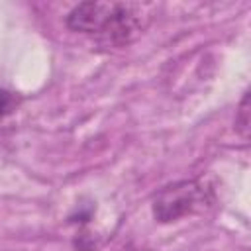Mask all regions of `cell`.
Masks as SVG:
<instances>
[{
    "label": "cell",
    "mask_w": 251,
    "mask_h": 251,
    "mask_svg": "<svg viewBox=\"0 0 251 251\" xmlns=\"http://www.w3.org/2000/svg\"><path fill=\"white\" fill-rule=\"evenodd\" d=\"M151 10L153 4L145 2H80L69 12L67 25L112 45H127L145 31Z\"/></svg>",
    "instance_id": "1"
},
{
    "label": "cell",
    "mask_w": 251,
    "mask_h": 251,
    "mask_svg": "<svg viewBox=\"0 0 251 251\" xmlns=\"http://www.w3.org/2000/svg\"><path fill=\"white\" fill-rule=\"evenodd\" d=\"M214 202V190L200 178L178 180L163 186L151 204L153 218L159 224H171L186 216H194L210 208Z\"/></svg>",
    "instance_id": "2"
},
{
    "label": "cell",
    "mask_w": 251,
    "mask_h": 251,
    "mask_svg": "<svg viewBox=\"0 0 251 251\" xmlns=\"http://www.w3.org/2000/svg\"><path fill=\"white\" fill-rule=\"evenodd\" d=\"M251 94L249 90L243 92V98L237 106V112H235V131L243 137V139H249V131H251V102H249Z\"/></svg>",
    "instance_id": "3"
},
{
    "label": "cell",
    "mask_w": 251,
    "mask_h": 251,
    "mask_svg": "<svg viewBox=\"0 0 251 251\" xmlns=\"http://www.w3.org/2000/svg\"><path fill=\"white\" fill-rule=\"evenodd\" d=\"M16 108H18V96L10 90L0 88V118L12 114Z\"/></svg>",
    "instance_id": "4"
}]
</instances>
